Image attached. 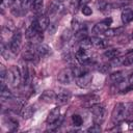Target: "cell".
<instances>
[{"label": "cell", "instance_id": "1", "mask_svg": "<svg viewBox=\"0 0 133 133\" xmlns=\"http://www.w3.org/2000/svg\"><path fill=\"white\" fill-rule=\"evenodd\" d=\"M129 115V111H128V107H127V103H116L112 109V113H111V119L114 124H119L122 122H124Z\"/></svg>", "mask_w": 133, "mask_h": 133}, {"label": "cell", "instance_id": "2", "mask_svg": "<svg viewBox=\"0 0 133 133\" xmlns=\"http://www.w3.org/2000/svg\"><path fill=\"white\" fill-rule=\"evenodd\" d=\"M7 80H8V83L14 87L19 86L20 83L22 82L21 70L17 65H11L7 71Z\"/></svg>", "mask_w": 133, "mask_h": 133}, {"label": "cell", "instance_id": "3", "mask_svg": "<svg viewBox=\"0 0 133 133\" xmlns=\"http://www.w3.org/2000/svg\"><path fill=\"white\" fill-rule=\"evenodd\" d=\"M91 113H92V121L95 124L101 125L106 117V108L103 105H100L99 103L94 105L91 108Z\"/></svg>", "mask_w": 133, "mask_h": 133}, {"label": "cell", "instance_id": "4", "mask_svg": "<svg viewBox=\"0 0 133 133\" xmlns=\"http://www.w3.org/2000/svg\"><path fill=\"white\" fill-rule=\"evenodd\" d=\"M8 47L15 55H17L19 53V51L21 50V47H22V32L20 30H16L12 33L11 38L8 43Z\"/></svg>", "mask_w": 133, "mask_h": 133}, {"label": "cell", "instance_id": "5", "mask_svg": "<svg viewBox=\"0 0 133 133\" xmlns=\"http://www.w3.org/2000/svg\"><path fill=\"white\" fill-rule=\"evenodd\" d=\"M75 80L73 68H64L57 75V81L61 84H71Z\"/></svg>", "mask_w": 133, "mask_h": 133}, {"label": "cell", "instance_id": "6", "mask_svg": "<svg viewBox=\"0 0 133 133\" xmlns=\"http://www.w3.org/2000/svg\"><path fill=\"white\" fill-rule=\"evenodd\" d=\"M50 24V21H49V17L48 16H45V15H41V16H37L31 23V26L36 30V31H39V32H43L45 31L48 26Z\"/></svg>", "mask_w": 133, "mask_h": 133}, {"label": "cell", "instance_id": "7", "mask_svg": "<svg viewBox=\"0 0 133 133\" xmlns=\"http://www.w3.org/2000/svg\"><path fill=\"white\" fill-rule=\"evenodd\" d=\"M111 23H112V19H111L110 17H108V18L104 19L103 21H101V22L97 23V24L94 26V28H92V33H94L95 35L104 34V33H105V31L109 28V25H110Z\"/></svg>", "mask_w": 133, "mask_h": 133}, {"label": "cell", "instance_id": "8", "mask_svg": "<svg viewBox=\"0 0 133 133\" xmlns=\"http://www.w3.org/2000/svg\"><path fill=\"white\" fill-rule=\"evenodd\" d=\"M75 57H76L77 61L80 62L81 64H86L91 60L90 51L86 50V49H82V48H79L75 52Z\"/></svg>", "mask_w": 133, "mask_h": 133}, {"label": "cell", "instance_id": "9", "mask_svg": "<svg viewBox=\"0 0 133 133\" xmlns=\"http://www.w3.org/2000/svg\"><path fill=\"white\" fill-rule=\"evenodd\" d=\"M81 99H82V106L85 108H91L94 105L98 104L101 100L100 96L96 94H89V95L83 96L81 97Z\"/></svg>", "mask_w": 133, "mask_h": 133}, {"label": "cell", "instance_id": "10", "mask_svg": "<svg viewBox=\"0 0 133 133\" xmlns=\"http://www.w3.org/2000/svg\"><path fill=\"white\" fill-rule=\"evenodd\" d=\"M91 79H92V76H91V74L89 72H86V73H84V74H82V75H80V76L75 78L76 84L81 88L87 87L91 83Z\"/></svg>", "mask_w": 133, "mask_h": 133}, {"label": "cell", "instance_id": "11", "mask_svg": "<svg viewBox=\"0 0 133 133\" xmlns=\"http://www.w3.org/2000/svg\"><path fill=\"white\" fill-rule=\"evenodd\" d=\"M71 99V92L70 90H65V89H62L60 90L58 94H56V99H55V102L58 104V106L60 105H64L66 104Z\"/></svg>", "mask_w": 133, "mask_h": 133}, {"label": "cell", "instance_id": "12", "mask_svg": "<svg viewBox=\"0 0 133 133\" xmlns=\"http://www.w3.org/2000/svg\"><path fill=\"white\" fill-rule=\"evenodd\" d=\"M55 99H56V94L51 89H47V90L43 91V94L39 97V100L42 102H45V103L55 102Z\"/></svg>", "mask_w": 133, "mask_h": 133}, {"label": "cell", "instance_id": "13", "mask_svg": "<svg viewBox=\"0 0 133 133\" xmlns=\"http://www.w3.org/2000/svg\"><path fill=\"white\" fill-rule=\"evenodd\" d=\"M124 79H125V72H123V71H117V72L111 73L108 77V81L110 82V84L118 83Z\"/></svg>", "mask_w": 133, "mask_h": 133}, {"label": "cell", "instance_id": "14", "mask_svg": "<svg viewBox=\"0 0 133 133\" xmlns=\"http://www.w3.org/2000/svg\"><path fill=\"white\" fill-rule=\"evenodd\" d=\"M121 19H122V22H123L124 24L130 23V22L133 20V9H132V8H129V7L124 8V9L122 10Z\"/></svg>", "mask_w": 133, "mask_h": 133}, {"label": "cell", "instance_id": "15", "mask_svg": "<svg viewBox=\"0 0 133 133\" xmlns=\"http://www.w3.org/2000/svg\"><path fill=\"white\" fill-rule=\"evenodd\" d=\"M59 117H60V108H59V106H57V107H54L49 112V114L47 116V124H52L55 121H57Z\"/></svg>", "mask_w": 133, "mask_h": 133}, {"label": "cell", "instance_id": "16", "mask_svg": "<svg viewBox=\"0 0 133 133\" xmlns=\"http://www.w3.org/2000/svg\"><path fill=\"white\" fill-rule=\"evenodd\" d=\"M61 3H59L58 1H53L50 5H49V7H48V10H47V14H48V17H52V16H54V15H56L59 10H60V8H61Z\"/></svg>", "mask_w": 133, "mask_h": 133}, {"label": "cell", "instance_id": "17", "mask_svg": "<svg viewBox=\"0 0 133 133\" xmlns=\"http://www.w3.org/2000/svg\"><path fill=\"white\" fill-rule=\"evenodd\" d=\"M92 46H95L96 48H100V49H104L108 46V42L105 38H101L100 36H94L90 38Z\"/></svg>", "mask_w": 133, "mask_h": 133}, {"label": "cell", "instance_id": "18", "mask_svg": "<svg viewBox=\"0 0 133 133\" xmlns=\"http://www.w3.org/2000/svg\"><path fill=\"white\" fill-rule=\"evenodd\" d=\"M50 47L48 46V45H46V44H39L37 47H36V54H37V56L39 57V58H43V57H45V56H47L49 53H50Z\"/></svg>", "mask_w": 133, "mask_h": 133}, {"label": "cell", "instance_id": "19", "mask_svg": "<svg viewBox=\"0 0 133 133\" xmlns=\"http://www.w3.org/2000/svg\"><path fill=\"white\" fill-rule=\"evenodd\" d=\"M35 109H34V106L33 105H27V106H24L23 109L21 110V115L23 118L27 119V118H30L33 113H34Z\"/></svg>", "mask_w": 133, "mask_h": 133}, {"label": "cell", "instance_id": "20", "mask_svg": "<svg viewBox=\"0 0 133 133\" xmlns=\"http://www.w3.org/2000/svg\"><path fill=\"white\" fill-rule=\"evenodd\" d=\"M124 30L125 28L124 27H116V28H108L106 31H105V35L107 37H114V36H117L122 33H124Z\"/></svg>", "mask_w": 133, "mask_h": 133}, {"label": "cell", "instance_id": "21", "mask_svg": "<svg viewBox=\"0 0 133 133\" xmlns=\"http://www.w3.org/2000/svg\"><path fill=\"white\" fill-rule=\"evenodd\" d=\"M98 7H99V10H101L104 14H107L111 9L114 8V5L112 3H109L106 1H100V2H98Z\"/></svg>", "mask_w": 133, "mask_h": 133}, {"label": "cell", "instance_id": "22", "mask_svg": "<svg viewBox=\"0 0 133 133\" xmlns=\"http://www.w3.org/2000/svg\"><path fill=\"white\" fill-rule=\"evenodd\" d=\"M43 38H44V36H43V32H36V33H35L30 39H28V41H29V44H30V45L37 47L39 44H42Z\"/></svg>", "mask_w": 133, "mask_h": 133}, {"label": "cell", "instance_id": "23", "mask_svg": "<svg viewBox=\"0 0 133 133\" xmlns=\"http://www.w3.org/2000/svg\"><path fill=\"white\" fill-rule=\"evenodd\" d=\"M71 25H72V30H73L74 32H77L80 28H82V27L84 26V24L82 23V21H81L77 16H75V17L72 19Z\"/></svg>", "mask_w": 133, "mask_h": 133}, {"label": "cell", "instance_id": "24", "mask_svg": "<svg viewBox=\"0 0 133 133\" xmlns=\"http://www.w3.org/2000/svg\"><path fill=\"white\" fill-rule=\"evenodd\" d=\"M43 7H44V0H35L32 4V7L31 9L37 15V16H41L42 14V10H43Z\"/></svg>", "mask_w": 133, "mask_h": 133}, {"label": "cell", "instance_id": "25", "mask_svg": "<svg viewBox=\"0 0 133 133\" xmlns=\"http://www.w3.org/2000/svg\"><path fill=\"white\" fill-rule=\"evenodd\" d=\"M5 124H6L7 128H8V131H10V132H15V131H17L18 126H19L18 121L15 119V118H11V117L7 118V119L5 121Z\"/></svg>", "mask_w": 133, "mask_h": 133}, {"label": "cell", "instance_id": "26", "mask_svg": "<svg viewBox=\"0 0 133 133\" xmlns=\"http://www.w3.org/2000/svg\"><path fill=\"white\" fill-rule=\"evenodd\" d=\"M118 55H119V50H117V49H108L103 54V56L105 58L110 59V60L113 59V58H115V57H117Z\"/></svg>", "mask_w": 133, "mask_h": 133}, {"label": "cell", "instance_id": "27", "mask_svg": "<svg viewBox=\"0 0 133 133\" xmlns=\"http://www.w3.org/2000/svg\"><path fill=\"white\" fill-rule=\"evenodd\" d=\"M73 30H72V28L71 29H65L62 33H61V36H60V41H61V43L62 44H65V43H68L71 38H72V36H73Z\"/></svg>", "mask_w": 133, "mask_h": 133}, {"label": "cell", "instance_id": "28", "mask_svg": "<svg viewBox=\"0 0 133 133\" xmlns=\"http://www.w3.org/2000/svg\"><path fill=\"white\" fill-rule=\"evenodd\" d=\"M78 45H79V48L90 50V48L92 46V43H91V39L89 37H84V38H82L81 41L78 42Z\"/></svg>", "mask_w": 133, "mask_h": 133}, {"label": "cell", "instance_id": "29", "mask_svg": "<svg viewBox=\"0 0 133 133\" xmlns=\"http://www.w3.org/2000/svg\"><path fill=\"white\" fill-rule=\"evenodd\" d=\"M131 64H133V51L129 52L127 55H125L123 57V64L122 65L128 66V65H131Z\"/></svg>", "mask_w": 133, "mask_h": 133}, {"label": "cell", "instance_id": "30", "mask_svg": "<svg viewBox=\"0 0 133 133\" xmlns=\"http://www.w3.org/2000/svg\"><path fill=\"white\" fill-rule=\"evenodd\" d=\"M61 123H62V116L60 115V117L57 121H55L52 124H48V130L49 131H55L56 129H58V127L61 125Z\"/></svg>", "mask_w": 133, "mask_h": 133}, {"label": "cell", "instance_id": "31", "mask_svg": "<svg viewBox=\"0 0 133 133\" xmlns=\"http://www.w3.org/2000/svg\"><path fill=\"white\" fill-rule=\"evenodd\" d=\"M72 123L75 127H80L83 124V119L79 114H74L72 116Z\"/></svg>", "mask_w": 133, "mask_h": 133}, {"label": "cell", "instance_id": "32", "mask_svg": "<svg viewBox=\"0 0 133 133\" xmlns=\"http://www.w3.org/2000/svg\"><path fill=\"white\" fill-rule=\"evenodd\" d=\"M34 1L35 0H23L22 1V8H23L24 12H26L29 8L32 7V4H33Z\"/></svg>", "mask_w": 133, "mask_h": 133}, {"label": "cell", "instance_id": "33", "mask_svg": "<svg viewBox=\"0 0 133 133\" xmlns=\"http://www.w3.org/2000/svg\"><path fill=\"white\" fill-rule=\"evenodd\" d=\"M111 68H112V66H111V64H110V62H109V63H103V64H100L99 68H98V70H99L101 73L107 74Z\"/></svg>", "mask_w": 133, "mask_h": 133}, {"label": "cell", "instance_id": "34", "mask_svg": "<svg viewBox=\"0 0 133 133\" xmlns=\"http://www.w3.org/2000/svg\"><path fill=\"white\" fill-rule=\"evenodd\" d=\"M87 132H90V133H99V132H101V125L94 124L91 127H89L87 129Z\"/></svg>", "mask_w": 133, "mask_h": 133}, {"label": "cell", "instance_id": "35", "mask_svg": "<svg viewBox=\"0 0 133 133\" xmlns=\"http://www.w3.org/2000/svg\"><path fill=\"white\" fill-rule=\"evenodd\" d=\"M0 78H1V81H5V79L7 78V71L3 64L0 65Z\"/></svg>", "mask_w": 133, "mask_h": 133}, {"label": "cell", "instance_id": "36", "mask_svg": "<svg viewBox=\"0 0 133 133\" xmlns=\"http://www.w3.org/2000/svg\"><path fill=\"white\" fill-rule=\"evenodd\" d=\"M81 11H82V14H83V15H85V16H90V15L92 14V9H91L89 6H87V5L82 6Z\"/></svg>", "mask_w": 133, "mask_h": 133}, {"label": "cell", "instance_id": "37", "mask_svg": "<svg viewBox=\"0 0 133 133\" xmlns=\"http://www.w3.org/2000/svg\"><path fill=\"white\" fill-rule=\"evenodd\" d=\"M48 32H49V34H54L55 32H56V29H57V26H56V24L55 23H51V24H49V26H48Z\"/></svg>", "mask_w": 133, "mask_h": 133}, {"label": "cell", "instance_id": "38", "mask_svg": "<svg viewBox=\"0 0 133 133\" xmlns=\"http://www.w3.org/2000/svg\"><path fill=\"white\" fill-rule=\"evenodd\" d=\"M90 0H79V5L82 7V6H84V5H87V3L89 2Z\"/></svg>", "mask_w": 133, "mask_h": 133}, {"label": "cell", "instance_id": "39", "mask_svg": "<svg viewBox=\"0 0 133 133\" xmlns=\"http://www.w3.org/2000/svg\"><path fill=\"white\" fill-rule=\"evenodd\" d=\"M129 128H130V129H131V130H132V129H133V121H131V122H130V123H129Z\"/></svg>", "mask_w": 133, "mask_h": 133}, {"label": "cell", "instance_id": "40", "mask_svg": "<svg viewBox=\"0 0 133 133\" xmlns=\"http://www.w3.org/2000/svg\"><path fill=\"white\" fill-rule=\"evenodd\" d=\"M56 1H58L59 3H61V4H62V3H63L64 1H66V0H56Z\"/></svg>", "mask_w": 133, "mask_h": 133}, {"label": "cell", "instance_id": "41", "mask_svg": "<svg viewBox=\"0 0 133 133\" xmlns=\"http://www.w3.org/2000/svg\"><path fill=\"white\" fill-rule=\"evenodd\" d=\"M132 38H133V32H132Z\"/></svg>", "mask_w": 133, "mask_h": 133}, {"label": "cell", "instance_id": "42", "mask_svg": "<svg viewBox=\"0 0 133 133\" xmlns=\"http://www.w3.org/2000/svg\"><path fill=\"white\" fill-rule=\"evenodd\" d=\"M124 1H125V0H124Z\"/></svg>", "mask_w": 133, "mask_h": 133}]
</instances>
